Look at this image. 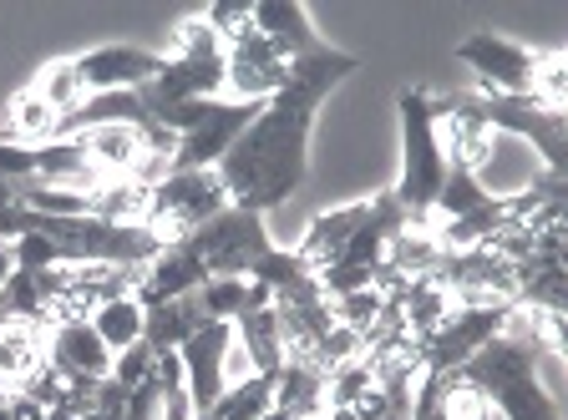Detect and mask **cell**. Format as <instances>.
Here are the masks:
<instances>
[{"mask_svg":"<svg viewBox=\"0 0 568 420\" xmlns=\"http://www.w3.org/2000/svg\"><path fill=\"white\" fill-rule=\"evenodd\" d=\"M325 380L315 360H284L274 370V410H290L295 420H320L325 416Z\"/></svg>","mask_w":568,"mask_h":420,"instance_id":"e0dca14e","label":"cell"},{"mask_svg":"<svg viewBox=\"0 0 568 420\" xmlns=\"http://www.w3.org/2000/svg\"><path fill=\"white\" fill-rule=\"evenodd\" d=\"M457 61L493 96H532V82H538V51L493 31H473L467 41H457Z\"/></svg>","mask_w":568,"mask_h":420,"instance_id":"52a82bcc","label":"cell"},{"mask_svg":"<svg viewBox=\"0 0 568 420\" xmlns=\"http://www.w3.org/2000/svg\"><path fill=\"white\" fill-rule=\"evenodd\" d=\"M183 244L199 254L209 279H248L254 264L274 248V238H270V228H264V213L229 203V208L213 213L203 228H193Z\"/></svg>","mask_w":568,"mask_h":420,"instance_id":"5b68a950","label":"cell"},{"mask_svg":"<svg viewBox=\"0 0 568 420\" xmlns=\"http://www.w3.org/2000/svg\"><path fill=\"white\" fill-rule=\"evenodd\" d=\"M6 396H11V390H0V406H6Z\"/></svg>","mask_w":568,"mask_h":420,"instance_id":"f546056e","label":"cell"},{"mask_svg":"<svg viewBox=\"0 0 568 420\" xmlns=\"http://www.w3.org/2000/svg\"><path fill=\"white\" fill-rule=\"evenodd\" d=\"M284 76H290V61L254 25H244L224 41V86L234 92V102H270L284 86Z\"/></svg>","mask_w":568,"mask_h":420,"instance_id":"9c48e42d","label":"cell"},{"mask_svg":"<svg viewBox=\"0 0 568 420\" xmlns=\"http://www.w3.org/2000/svg\"><path fill=\"white\" fill-rule=\"evenodd\" d=\"M260 420H295V416H290V410H274V406H270V410H264Z\"/></svg>","mask_w":568,"mask_h":420,"instance_id":"f1b7e54d","label":"cell"},{"mask_svg":"<svg viewBox=\"0 0 568 420\" xmlns=\"http://www.w3.org/2000/svg\"><path fill=\"white\" fill-rule=\"evenodd\" d=\"M153 365H158V355L148 350V345H128V350L122 355H112V380H118L122 390H138L142 380H148V375H153Z\"/></svg>","mask_w":568,"mask_h":420,"instance_id":"484cf974","label":"cell"},{"mask_svg":"<svg viewBox=\"0 0 568 420\" xmlns=\"http://www.w3.org/2000/svg\"><path fill=\"white\" fill-rule=\"evenodd\" d=\"M87 319H92V329L102 335V345H106L112 355H122L128 345H138V339H142V304L132 299V294L97 304Z\"/></svg>","mask_w":568,"mask_h":420,"instance_id":"603a6c76","label":"cell"},{"mask_svg":"<svg viewBox=\"0 0 568 420\" xmlns=\"http://www.w3.org/2000/svg\"><path fill=\"white\" fill-rule=\"evenodd\" d=\"M203 284H209V269L199 264V254H193L183 238H168V244L158 248L153 264H142L138 269V289H132V299H138L142 309H153V304L183 299V294L203 289Z\"/></svg>","mask_w":568,"mask_h":420,"instance_id":"7c38bea8","label":"cell"},{"mask_svg":"<svg viewBox=\"0 0 568 420\" xmlns=\"http://www.w3.org/2000/svg\"><path fill=\"white\" fill-rule=\"evenodd\" d=\"M366 213H371V198L366 203H345V208H331V213H315L295 254L320 274L325 264H335V258H341V248L355 238V228L366 223Z\"/></svg>","mask_w":568,"mask_h":420,"instance_id":"2e32d148","label":"cell"},{"mask_svg":"<svg viewBox=\"0 0 568 420\" xmlns=\"http://www.w3.org/2000/svg\"><path fill=\"white\" fill-rule=\"evenodd\" d=\"M432 117H457L473 122L483 132H513V137L532 142V152L544 157V173H564L568 163V117L564 106H548L538 96H432Z\"/></svg>","mask_w":568,"mask_h":420,"instance_id":"3957f363","label":"cell"},{"mask_svg":"<svg viewBox=\"0 0 568 420\" xmlns=\"http://www.w3.org/2000/svg\"><path fill=\"white\" fill-rule=\"evenodd\" d=\"M47 365L61 380H106L112 375V350L92 329V319H57L47 335Z\"/></svg>","mask_w":568,"mask_h":420,"instance_id":"4fadbf2b","label":"cell"},{"mask_svg":"<svg viewBox=\"0 0 568 420\" xmlns=\"http://www.w3.org/2000/svg\"><path fill=\"white\" fill-rule=\"evenodd\" d=\"M260 112H264V102H219V96H213V102L203 106L199 127H189L178 137L173 157H168V173H203V167H219V157L244 137V127L260 117Z\"/></svg>","mask_w":568,"mask_h":420,"instance_id":"ba28073f","label":"cell"},{"mask_svg":"<svg viewBox=\"0 0 568 420\" xmlns=\"http://www.w3.org/2000/svg\"><path fill=\"white\" fill-rule=\"evenodd\" d=\"M558 345H564V319H548L538 329V319L528 309H513L508 329L487 339L483 350L457 370V386H467L477 400L497 406L503 420H564L558 400L538 380L544 355H558Z\"/></svg>","mask_w":568,"mask_h":420,"instance_id":"7a4b0ae2","label":"cell"},{"mask_svg":"<svg viewBox=\"0 0 568 420\" xmlns=\"http://www.w3.org/2000/svg\"><path fill=\"white\" fill-rule=\"evenodd\" d=\"M77 420H122V410H102V406H87Z\"/></svg>","mask_w":568,"mask_h":420,"instance_id":"83f0119b","label":"cell"},{"mask_svg":"<svg viewBox=\"0 0 568 420\" xmlns=\"http://www.w3.org/2000/svg\"><path fill=\"white\" fill-rule=\"evenodd\" d=\"M229 350H234V325H209L178 350V365H183V390H189L193 416L213 410V400L229 390Z\"/></svg>","mask_w":568,"mask_h":420,"instance_id":"30bf717a","label":"cell"},{"mask_svg":"<svg viewBox=\"0 0 568 420\" xmlns=\"http://www.w3.org/2000/svg\"><path fill=\"white\" fill-rule=\"evenodd\" d=\"M234 345L244 350V365L254 375H274L284 365V335H280V319H274V304L260 309V315H244L234 319Z\"/></svg>","mask_w":568,"mask_h":420,"instance_id":"ffe728a7","label":"cell"},{"mask_svg":"<svg viewBox=\"0 0 568 420\" xmlns=\"http://www.w3.org/2000/svg\"><path fill=\"white\" fill-rule=\"evenodd\" d=\"M396 117H402V183L390 187L406 213V228H432V208L447 183V142L442 122L432 117V96L422 86H406L396 96Z\"/></svg>","mask_w":568,"mask_h":420,"instance_id":"277c9868","label":"cell"},{"mask_svg":"<svg viewBox=\"0 0 568 420\" xmlns=\"http://www.w3.org/2000/svg\"><path fill=\"white\" fill-rule=\"evenodd\" d=\"M483 203H493V193H487L477 163H467V157L452 147L447 152V183H442L437 208H432V228H437V223H452V218H467V213H477ZM432 228H426V234H432Z\"/></svg>","mask_w":568,"mask_h":420,"instance_id":"ac0fdd59","label":"cell"},{"mask_svg":"<svg viewBox=\"0 0 568 420\" xmlns=\"http://www.w3.org/2000/svg\"><path fill=\"white\" fill-rule=\"evenodd\" d=\"M203 325H209V315H203L199 289H193V294H183V299H168V304L142 309V345H148L153 355H173V350H183Z\"/></svg>","mask_w":568,"mask_h":420,"instance_id":"9a60e30c","label":"cell"},{"mask_svg":"<svg viewBox=\"0 0 568 420\" xmlns=\"http://www.w3.org/2000/svg\"><path fill=\"white\" fill-rule=\"evenodd\" d=\"M274 406V375H244L203 410V420H260Z\"/></svg>","mask_w":568,"mask_h":420,"instance_id":"7402d4cb","label":"cell"},{"mask_svg":"<svg viewBox=\"0 0 568 420\" xmlns=\"http://www.w3.org/2000/svg\"><path fill=\"white\" fill-rule=\"evenodd\" d=\"M320 420H325V416H320Z\"/></svg>","mask_w":568,"mask_h":420,"instance_id":"4dcf8cb0","label":"cell"},{"mask_svg":"<svg viewBox=\"0 0 568 420\" xmlns=\"http://www.w3.org/2000/svg\"><path fill=\"white\" fill-rule=\"evenodd\" d=\"M26 92L36 96V102L47 106L51 117H67L71 106H82L87 102V86H82V76H77V61L71 57H61V61H47V66L36 71L31 76V86H26Z\"/></svg>","mask_w":568,"mask_h":420,"instance_id":"44dd1931","label":"cell"},{"mask_svg":"<svg viewBox=\"0 0 568 420\" xmlns=\"http://www.w3.org/2000/svg\"><path fill=\"white\" fill-rule=\"evenodd\" d=\"M305 279H315V269H310L295 248H270V254L254 264V274H248V284H264L274 299H280V294H290L295 284H305Z\"/></svg>","mask_w":568,"mask_h":420,"instance_id":"cb8c5ba5","label":"cell"},{"mask_svg":"<svg viewBox=\"0 0 568 420\" xmlns=\"http://www.w3.org/2000/svg\"><path fill=\"white\" fill-rule=\"evenodd\" d=\"M47 335L41 325H0V390H21L47 365Z\"/></svg>","mask_w":568,"mask_h":420,"instance_id":"d6986e66","label":"cell"},{"mask_svg":"<svg viewBox=\"0 0 568 420\" xmlns=\"http://www.w3.org/2000/svg\"><path fill=\"white\" fill-rule=\"evenodd\" d=\"M16 274V254H11V244L0 238V289H6V279Z\"/></svg>","mask_w":568,"mask_h":420,"instance_id":"4316f807","label":"cell"},{"mask_svg":"<svg viewBox=\"0 0 568 420\" xmlns=\"http://www.w3.org/2000/svg\"><path fill=\"white\" fill-rule=\"evenodd\" d=\"M361 71V57L351 51H315V57L290 61L284 86L264 102V112L244 127V137L219 157V183H224L229 203L254 213H270L290 203L310 177V137H315L320 106L331 102V92Z\"/></svg>","mask_w":568,"mask_h":420,"instance_id":"6da1fadb","label":"cell"},{"mask_svg":"<svg viewBox=\"0 0 568 420\" xmlns=\"http://www.w3.org/2000/svg\"><path fill=\"white\" fill-rule=\"evenodd\" d=\"M381 309H386V289H361V294H345V299H331L335 325L355 329L361 339H366V329L381 319Z\"/></svg>","mask_w":568,"mask_h":420,"instance_id":"d4e9b609","label":"cell"},{"mask_svg":"<svg viewBox=\"0 0 568 420\" xmlns=\"http://www.w3.org/2000/svg\"><path fill=\"white\" fill-rule=\"evenodd\" d=\"M71 61H77V76H82L87 96H92V92H132V86L153 82L168 57L128 47V41H112V47H92V51H82V57H71Z\"/></svg>","mask_w":568,"mask_h":420,"instance_id":"8fae6325","label":"cell"},{"mask_svg":"<svg viewBox=\"0 0 568 420\" xmlns=\"http://www.w3.org/2000/svg\"><path fill=\"white\" fill-rule=\"evenodd\" d=\"M248 25H254L284 61L315 57V51L331 47V41H320L315 21H310V11L300 0H254V6H248Z\"/></svg>","mask_w":568,"mask_h":420,"instance_id":"5bb4252c","label":"cell"},{"mask_svg":"<svg viewBox=\"0 0 568 420\" xmlns=\"http://www.w3.org/2000/svg\"><path fill=\"white\" fill-rule=\"evenodd\" d=\"M224 208H229V193L213 167H203V173H168L158 183H148V193H142V223L158 238H189L193 228H203L213 213Z\"/></svg>","mask_w":568,"mask_h":420,"instance_id":"8992f818","label":"cell"}]
</instances>
